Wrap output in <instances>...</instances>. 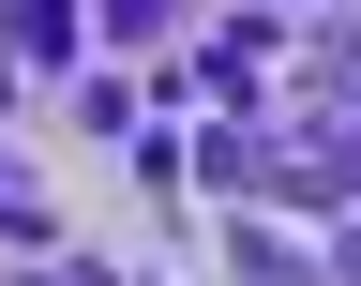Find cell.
<instances>
[{
	"label": "cell",
	"instance_id": "5",
	"mask_svg": "<svg viewBox=\"0 0 361 286\" xmlns=\"http://www.w3.org/2000/svg\"><path fill=\"white\" fill-rule=\"evenodd\" d=\"M331 151H346V181H361V121H331Z\"/></svg>",
	"mask_w": 361,
	"mask_h": 286
},
{
	"label": "cell",
	"instance_id": "1",
	"mask_svg": "<svg viewBox=\"0 0 361 286\" xmlns=\"http://www.w3.org/2000/svg\"><path fill=\"white\" fill-rule=\"evenodd\" d=\"M0 61L16 76H75L90 61V0H0Z\"/></svg>",
	"mask_w": 361,
	"mask_h": 286
},
{
	"label": "cell",
	"instance_id": "4",
	"mask_svg": "<svg viewBox=\"0 0 361 286\" xmlns=\"http://www.w3.org/2000/svg\"><path fill=\"white\" fill-rule=\"evenodd\" d=\"M331 256H346V271H361V196H346V211H331Z\"/></svg>",
	"mask_w": 361,
	"mask_h": 286
},
{
	"label": "cell",
	"instance_id": "3",
	"mask_svg": "<svg viewBox=\"0 0 361 286\" xmlns=\"http://www.w3.org/2000/svg\"><path fill=\"white\" fill-rule=\"evenodd\" d=\"M90 30L106 45H180V0H90Z\"/></svg>",
	"mask_w": 361,
	"mask_h": 286
},
{
	"label": "cell",
	"instance_id": "2",
	"mask_svg": "<svg viewBox=\"0 0 361 286\" xmlns=\"http://www.w3.org/2000/svg\"><path fill=\"white\" fill-rule=\"evenodd\" d=\"M226 256H241V286H331V256H301L286 226H256V211L226 226Z\"/></svg>",
	"mask_w": 361,
	"mask_h": 286
}]
</instances>
